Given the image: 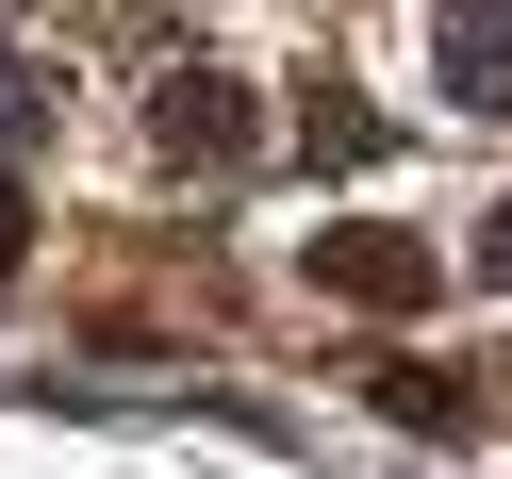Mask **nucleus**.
Here are the masks:
<instances>
[{
  "mask_svg": "<svg viewBox=\"0 0 512 479\" xmlns=\"http://www.w3.org/2000/svg\"><path fill=\"white\" fill-rule=\"evenodd\" d=\"M430 83L446 116H512V0H430Z\"/></svg>",
  "mask_w": 512,
  "mask_h": 479,
  "instance_id": "obj_3",
  "label": "nucleus"
},
{
  "mask_svg": "<svg viewBox=\"0 0 512 479\" xmlns=\"http://www.w3.org/2000/svg\"><path fill=\"white\" fill-rule=\"evenodd\" d=\"M380 413H397V430H430V446H463V430H479V380H446V364H380Z\"/></svg>",
  "mask_w": 512,
  "mask_h": 479,
  "instance_id": "obj_5",
  "label": "nucleus"
},
{
  "mask_svg": "<svg viewBox=\"0 0 512 479\" xmlns=\"http://www.w3.org/2000/svg\"><path fill=\"white\" fill-rule=\"evenodd\" d=\"M50 133H67V83H50L34 50H0V166H34Z\"/></svg>",
  "mask_w": 512,
  "mask_h": 479,
  "instance_id": "obj_6",
  "label": "nucleus"
},
{
  "mask_svg": "<svg viewBox=\"0 0 512 479\" xmlns=\"http://www.w3.org/2000/svg\"><path fill=\"white\" fill-rule=\"evenodd\" d=\"M34 265V199H17V166H0V281Z\"/></svg>",
  "mask_w": 512,
  "mask_h": 479,
  "instance_id": "obj_7",
  "label": "nucleus"
},
{
  "mask_svg": "<svg viewBox=\"0 0 512 479\" xmlns=\"http://www.w3.org/2000/svg\"><path fill=\"white\" fill-rule=\"evenodd\" d=\"M479 281H512V199H496V215H479Z\"/></svg>",
  "mask_w": 512,
  "mask_h": 479,
  "instance_id": "obj_8",
  "label": "nucleus"
},
{
  "mask_svg": "<svg viewBox=\"0 0 512 479\" xmlns=\"http://www.w3.org/2000/svg\"><path fill=\"white\" fill-rule=\"evenodd\" d=\"M149 166L166 182H248L265 166V100H248L232 67H166L149 83Z\"/></svg>",
  "mask_w": 512,
  "mask_h": 479,
  "instance_id": "obj_1",
  "label": "nucleus"
},
{
  "mask_svg": "<svg viewBox=\"0 0 512 479\" xmlns=\"http://www.w3.org/2000/svg\"><path fill=\"white\" fill-rule=\"evenodd\" d=\"M298 166H331V182L380 166V100H364V83H331V67L298 83Z\"/></svg>",
  "mask_w": 512,
  "mask_h": 479,
  "instance_id": "obj_4",
  "label": "nucleus"
},
{
  "mask_svg": "<svg viewBox=\"0 0 512 479\" xmlns=\"http://www.w3.org/2000/svg\"><path fill=\"white\" fill-rule=\"evenodd\" d=\"M298 281H331L347 314H430V298H446L430 232H380V215H347V232H314V248H298Z\"/></svg>",
  "mask_w": 512,
  "mask_h": 479,
  "instance_id": "obj_2",
  "label": "nucleus"
}]
</instances>
